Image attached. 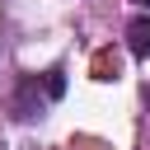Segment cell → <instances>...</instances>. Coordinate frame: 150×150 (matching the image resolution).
Here are the masks:
<instances>
[{
	"label": "cell",
	"instance_id": "obj_2",
	"mask_svg": "<svg viewBox=\"0 0 150 150\" xmlns=\"http://www.w3.org/2000/svg\"><path fill=\"white\" fill-rule=\"evenodd\" d=\"M98 75L94 80H117V56H98V66H94Z\"/></svg>",
	"mask_w": 150,
	"mask_h": 150
},
{
	"label": "cell",
	"instance_id": "obj_3",
	"mask_svg": "<svg viewBox=\"0 0 150 150\" xmlns=\"http://www.w3.org/2000/svg\"><path fill=\"white\" fill-rule=\"evenodd\" d=\"M66 94V80H61V70H47V98H61Z\"/></svg>",
	"mask_w": 150,
	"mask_h": 150
},
{
	"label": "cell",
	"instance_id": "obj_1",
	"mask_svg": "<svg viewBox=\"0 0 150 150\" xmlns=\"http://www.w3.org/2000/svg\"><path fill=\"white\" fill-rule=\"evenodd\" d=\"M127 52L141 56V61H150V14H136L127 23Z\"/></svg>",
	"mask_w": 150,
	"mask_h": 150
}]
</instances>
